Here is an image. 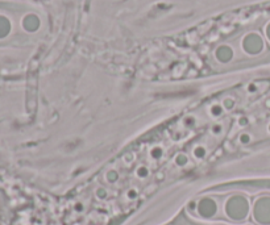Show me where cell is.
Returning a JSON list of instances; mask_svg holds the SVG:
<instances>
[{"label":"cell","mask_w":270,"mask_h":225,"mask_svg":"<svg viewBox=\"0 0 270 225\" xmlns=\"http://www.w3.org/2000/svg\"><path fill=\"white\" fill-rule=\"evenodd\" d=\"M254 219L261 224H270V197H261L254 204Z\"/></svg>","instance_id":"1"}]
</instances>
